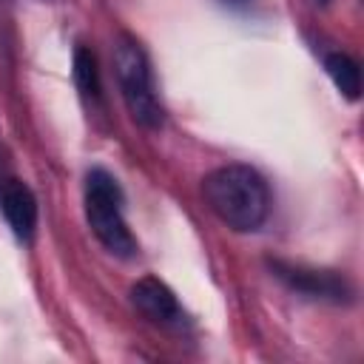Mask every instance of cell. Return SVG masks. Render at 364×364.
<instances>
[{
	"label": "cell",
	"mask_w": 364,
	"mask_h": 364,
	"mask_svg": "<svg viewBox=\"0 0 364 364\" xmlns=\"http://www.w3.org/2000/svg\"><path fill=\"white\" fill-rule=\"evenodd\" d=\"M0 173H3V162H0ZM3 185H6V182H0V188H3Z\"/></svg>",
	"instance_id": "30bf717a"
},
{
	"label": "cell",
	"mask_w": 364,
	"mask_h": 364,
	"mask_svg": "<svg viewBox=\"0 0 364 364\" xmlns=\"http://www.w3.org/2000/svg\"><path fill=\"white\" fill-rule=\"evenodd\" d=\"M208 208L228 228L247 233L262 228L270 210V191L259 171L250 165H222L202 182Z\"/></svg>",
	"instance_id": "6da1fadb"
},
{
	"label": "cell",
	"mask_w": 364,
	"mask_h": 364,
	"mask_svg": "<svg viewBox=\"0 0 364 364\" xmlns=\"http://www.w3.org/2000/svg\"><path fill=\"white\" fill-rule=\"evenodd\" d=\"M74 82L82 94L85 102H97L102 94V82H100V65H97V54L85 46H80L74 51Z\"/></svg>",
	"instance_id": "ba28073f"
},
{
	"label": "cell",
	"mask_w": 364,
	"mask_h": 364,
	"mask_svg": "<svg viewBox=\"0 0 364 364\" xmlns=\"http://www.w3.org/2000/svg\"><path fill=\"white\" fill-rule=\"evenodd\" d=\"M318 3H327V0H318Z\"/></svg>",
	"instance_id": "8fae6325"
},
{
	"label": "cell",
	"mask_w": 364,
	"mask_h": 364,
	"mask_svg": "<svg viewBox=\"0 0 364 364\" xmlns=\"http://www.w3.org/2000/svg\"><path fill=\"white\" fill-rule=\"evenodd\" d=\"M114 71H117V82H119L131 119L148 131L162 128L165 108L154 91V74H151L148 54L128 34H122L114 46Z\"/></svg>",
	"instance_id": "3957f363"
},
{
	"label": "cell",
	"mask_w": 364,
	"mask_h": 364,
	"mask_svg": "<svg viewBox=\"0 0 364 364\" xmlns=\"http://www.w3.org/2000/svg\"><path fill=\"white\" fill-rule=\"evenodd\" d=\"M85 219L108 253L119 259H131L136 253V239L122 216V188L105 168H91L85 173Z\"/></svg>",
	"instance_id": "7a4b0ae2"
},
{
	"label": "cell",
	"mask_w": 364,
	"mask_h": 364,
	"mask_svg": "<svg viewBox=\"0 0 364 364\" xmlns=\"http://www.w3.org/2000/svg\"><path fill=\"white\" fill-rule=\"evenodd\" d=\"M267 264H270V273L299 296L318 299V301H333V304L353 301V284L336 270L301 267V264H290V262H282V259H270Z\"/></svg>",
	"instance_id": "277c9868"
},
{
	"label": "cell",
	"mask_w": 364,
	"mask_h": 364,
	"mask_svg": "<svg viewBox=\"0 0 364 364\" xmlns=\"http://www.w3.org/2000/svg\"><path fill=\"white\" fill-rule=\"evenodd\" d=\"M0 208H3V216L11 228V233L20 242H31V236L37 230V199H34L31 188L20 179H9L0 188Z\"/></svg>",
	"instance_id": "8992f818"
},
{
	"label": "cell",
	"mask_w": 364,
	"mask_h": 364,
	"mask_svg": "<svg viewBox=\"0 0 364 364\" xmlns=\"http://www.w3.org/2000/svg\"><path fill=\"white\" fill-rule=\"evenodd\" d=\"M324 68H327L333 85H336L350 102H355V100L361 97V68H358V63H355L350 54H344V51L327 54V57H324Z\"/></svg>",
	"instance_id": "52a82bcc"
},
{
	"label": "cell",
	"mask_w": 364,
	"mask_h": 364,
	"mask_svg": "<svg viewBox=\"0 0 364 364\" xmlns=\"http://www.w3.org/2000/svg\"><path fill=\"white\" fill-rule=\"evenodd\" d=\"M131 304L154 324L159 327H171V330H182L188 324V313L182 310V304L176 301L173 290L154 279V276H145L139 282L131 284Z\"/></svg>",
	"instance_id": "5b68a950"
},
{
	"label": "cell",
	"mask_w": 364,
	"mask_h": 364,
	"mask_svg": "<svg viewBox=\"0 0 364 364\" xmlns=\"http://www.w3.org/2000/svg\"><path fill=\"white\" fill-rule=\"evenodd\" d=\"M222 3H228V6H245V3H250V0H222Z\"/></svg>",
	"instance_id": "9c48e42d"
}]
</instances>
